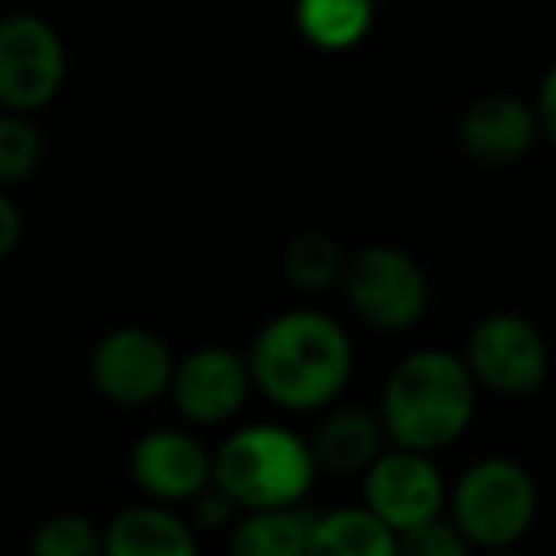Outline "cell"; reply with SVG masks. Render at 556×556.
Segmentation results:
<instances>
[{
  "instance_id": "obj_17",
  "label": "cell",
  "mask_w": 556,
  "mask_h": 556,
  "mask_svg": "<svg viewBox=\"0 0 556 556\" xmlns=\"http://www.w3.org/2000/svg\"><path fill=\"white\" fill-rule=\"evenodd\" d=\"M305 556H396V533L366 507H336L313 515Z\"/></svg>"
},
{
  "instance_id": "obj_10",
  "label": "cell",
  "mask_w": 556,
  "mask_h": 556,
  "mask_svg": "<svg viewBox=\"0 0 556 556\" xmlns=\"http://www.w3.org/2000/svg\"><path fill=\"white\" fill-rule=\"evenodd\" d=\"M363 507L393 533H408L442 515L446 480L434 457L389 446L363 472Z\"/></svg>"
},
{
  "instance_id": "obj_24",
  "label": "cell",
  "mask_w": 556,
  "mask_h": 556,
  "mask_svg": "<svg viewBox=\"0 0 556 556\" xmlns=\"http://www.w3.org/2000/svg\"><path fill=\"white\" fill-rule=\"evenodd\" d=\"M191 503H194V522L206 526V530H222V526H229L232 518H237V507H232L214 484H210L206 492L194 495Z\"/></svg>"
},
{
  "instance_id": "obj_4",
  "label": "cell",
  "mask_w": 556,
  "mask_h": 556,
  "mask_svg": "<svg viewBox=\"0 0 556 556\" xmlns=\"http://www.w3.org/2000/svg\"><path fill=\"white\" fill-rule=\"evenodd\" d=\"M450 522L488 553L515 548L538 518V484L515 457H480L446 488Z\"/></svg>"
},
{
  "instance_id": "obj_23",
  "label": "cell",
  "mask_w": 556,
  "mask_h": 556,
  "mask_svg": "<svg viewBox=\"0 0 556 556\" xmlns=\"http://www.w3.org/2000/svg\"><path fill=\"white\" fill-rule=\"evenodd\" d=\"M530 111L538 118L541 141H556V70H545L538 92L530 100Z\"/></svg>"
},
{
  "instance_id": "obj_2",
  "label": "cell",
  "mask_w": 556,
  "mask_h": 556,
  "mask_svg": "<svg viewBox=\"0 0 556 556\" xmlns=\"http://www.w3.org/2000/svg\"><path fill=\"white\" fill-rule=\"evenodd\" d=\"M477 386L462 355L446 348H416L389 370L378 419L389 446L434 457L454 446L477 416Z\"/></svg>"
},
{
  "instance_id": "obj_19",
  "label": "cell",
  "mask_w": 556,
  "mask_h": 556,
  "mask_svg": "<svg viewBox=\"0 0 556 556\" xmlns=\"http://www.w3.org/2000/svg\"><path fill=\"white\" fill-rule=\"evenodd\" d=\"M47 161V138H42L39 123L27 115H9L0 111V187H24L35 179V172Z\"/></svg>"
},
{
  "instance_id": "obj_21",
  "label": "cell",
  "mask_w": 556,
  "mask_h": 556,
  "mask_svg": "<svg viewBox=\"0 0 556 556\" xmlns=\"http://www.w3.org/2000/svg\"><path fill=\"white\" fill-rule=\"evenodd\" d=\"M396 556H472V545L450 518H431L408 533H396Z\"/></svg>"
},
{
  "instance_id": "obj_3",
  "label": "cell",
  "mask_w": 556,
  "mask_h": 556,
  "mask_svg": "<svg viewBox=\"0 0 556 556\" xmlns=\"http://www.w3.org/2000/svg\"><path fill=\"white\" fill-rule=\"evenodd\" d=\"M313 480L309 439L282 424H248L210 454V484L237 510L302 507Z\"/></svg>"
},
{
  "instance_id": "obj_13",
  "label": "cell",
  "mask_w": 556,
  "mask_h": 556,
  "mask_svg": "<svg viewBox=\"0 0 556 556\" xmlns=\"http://www.w3.org/2000/svg\"><path fill=\"white\" fill-rule=\"evenodd\" d=\"M309 450L317 469L336 472V477H363L389 450V439L378 412L363 404H343V408L332 404V412H325V419L313 431Z\"/></svg>"
},
{
  "instance_id": "obj_14",
  "label": "cell",
  "mask_w": 556,
  "mask_h": 556,
  "mask_svg": "<svg viewBox=\"0 0 556 556\" xmlns=\"http://www.w3.org/2000/svg\"><path fill=\"white\" fill-rule=\"evenodd\" d=\"M103 556H199V541L176 510L134 503L103 526Z\"/></svg>"
},
{
  "instance_id": "obj_9",
  "label": "cell",
  "mask_w": 556,
  "mask_h": 556,
  "mask_svg": "<svg viewBox=\"0 0 556 556\" xmlns=\"http://www.w3.org/2000/svg\"><path fill=\"white\" fill-rule=\"evenodd\" d=\"M168 396L176 412L194 427H222L244 412L252 396L248 358L222 343H202L172 366Z\"/></svg>"
},
{
  "instance_id": "obj_20",
  "label": "cell",
  "mask_w": 556,
  "mask_h": 556,
  "mask_svg": "<svg viewBox=\"0 0 556 556\" xmlns=\"http://www.w3.org/2000/svg\"><path fill=\"white\" fill-rule=\"evenodd\" d=\"M31 556H103V530L80 510H58L31 533Z\"/></svg>"
},
{
  "instance_id": "obj_8",
  "label": "cell",
  "mask_w": 556,
  "mask_h": 556,
  "mask_svg": "<svg viewBox=\"0 0 556 556\" xmlns=\"http://www.w3.org/2000/svg\"><path fill=\"white\" fill-rule=\"evenodd\" d=\"M168 340L146 325H115L88 351V381L108 404L118 408H149L168 396L172 381Z\"/></svg>"
},
{
  "instance_id": "obj_5",
  "label": "cell",
  "mask_w": 556,
  "mask_h": 556,
  "mask_svg": "<svg viewBox=\"0 0 556 556\" xmlns=\"http://www.w3.org/2000/svg\"><path fill=\"white\" fill-rule=\"evenodd\" d=\"M340 290L358 325L381 336L408 332L431 309V278L424 263L386 240L348 252Z\"/></svg>"
},
{
  "instance_id": "obj_25",
  "label": "cell",
  "mask_w": 556,
  "mask_h": 556,
  "mask_svg": "<svg viewBox=\"0 0 556 556\" xmlns=\"http://www.w3.org/2000/svg\"><path fill=\"white\" fill-rule=\"evenodd\" d=\"M488 556H522V553H515V548H500V553H488Z\"/></svg>"
},
{
  "instance_id": "obj_18",
  "label": "cell",
  "mask_w": 556,
  "mask_h": 556,
  "mask_svg": "<svg viewBox=\"0 0 556 556\" xmlns=\"http://www.w3.org/2000/svg\"><path fill=\"white\" fill-rule=\"evenodd\" d=\"M282 278L302 294H325V290L340 287L343 263H348V248L332 237V232L305 229L282 244Z\"/></svg>"
},
{
  "instance_id": "obj_11",
  "label": "cell",
  "mask_w": 556,
  "mask_h": 556,
  "mask_svg": "<svg viewBox=\"0 0 556 556\" xmlns=\"http://www.w3.org/2000/svg\"><path fill=\"white\" fill-rule=\"evenodd\" d=\"M130 480L149 503H191L210 488V454L184 427H153L130 446Z\"/></svg>"
},
{
  "instance_id": "obj_7",
  "label": "cell",
  "mask_w": 556,
  "mask_h": 556,
  "mask_svg": "<svg viewBox=\"0 0 556 556\" xmlns=\"http://www.w3.org/2000/svg\"><path fill=\"white\" fill-rule=\"evenodd\" d=\"M70 47L39 12L0 16V111L35 118L62 96Z\"/></svg>"
},
{
  "instance_id": "obj_15",
  "label": "cell",
  "mask_w": 556,
  "mask_h": 556,
  "mask_svg": "<svg viewBox=\"0 0 556 556\" xmlns=\"http://www.w3.org/2000/svg\"><path fill=\"white\" fill-rule=\"evenodd\" d=\"M378 20V0H294V27L320 54L363 47Z\"/></svg>"
},
{
  "instance_id": "obj_26",
  "label": "cell",
  "mask_w": 556,
  "mask_h": 556,
  "mask_svg": "<svg viewBox=\"0 0 556 556\" xmlns=\"http://www.w3.org/2000/svg\"><path fill=\"white\" fill-rule=\"evenodd\" d=\"M0 4H4V0H0Z\"/></svg>"
},
{
  "instance_id": "obj_1",
  "label": "cell",
  "mask_w": 556,
  "mask_h": 556,
  "mask_svg": "<svg viewBox=\"0 0 556 556\" xmlns=\"http://www.w3.org/2000/svg\"><path fill=\"white\" fill-rule=\"evenodd\" d=\"M244 358L252 393L294 416L332 408L355 378V340L325 309H287L270 317Z\"/></svg>"
},
{
  "instance_id": "obj_6",
  "label": "cell",
  "mask_w": 556,
  "mask_h": 556,
  "mask_svg": "<svg viewBox=\"0 0 556 556\" xmlns=\"http://www.w3.org/2000/svg\"><path fill=\"white\" fill-rule=\"evenodd\" d=\"M457 355L477 393L484 389L503 401H526L541 393V386L548 381V343L541 328L522 313H484L465 332V348Z\"/></svg>"
},
{
  "instance_id": "obj_12",
  "label": "cell",
  "mask_w": 556,
  "mask_h": 556,
  "mask_svg": "<svg viewBox=\"0 0 556 556\" xmlns=\"http://www.w3.org/2000/svg\"><path fill=\"white\" fill-rule=\"evenodd\" d=\"M541 146L530 100L515 92H484L457 115V149L488 168L518 164Z\"/></svg>"
},
{
  "instance_id": "obj_16",
  "label": "cell",
  "mask_w": 556,
  "mask_h": 556,
  "mask_svg": "<svg viewBox=\"0 0 556 556\" xmlns=\"http://www.w3.org/2000/svg\"><path fill=\"white\" fill-rule=\"evenodd\" d=\"M313 515L305 507L244 510L229 522L225 556H305Z\"/></svg>"
},
{
  "instance_id": "obj_22",
  "label": "cell",
  "mask_w": 556,
  "mask_h": 556,
  "mask_svg": "<svg viewBox=\"0 0 556 556\" xmlns=\"http://www.w3.org/2000/svg\"><path fill=\"white\" fill-rule=\"evenodd\" d=\"M24 232H27V222H24V210H20L16 194L0 187V263L20 252Z\"/></svg>"
}]
</instances>
